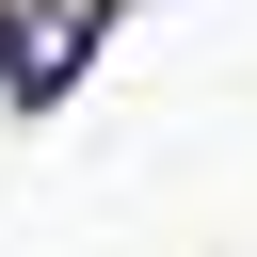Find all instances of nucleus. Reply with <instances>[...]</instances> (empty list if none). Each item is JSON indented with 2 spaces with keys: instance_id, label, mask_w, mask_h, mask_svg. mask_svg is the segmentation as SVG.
<instances>
[{
  "instance_id": "nucleus-1",
  "label": "nucleus",
  "mask_w": 257,
  "mask_h": 257,
  "mask_svg": "<svg viewBox=\"0 0 257 257\" xmlns=\"http://www.w3.org/2000/svg\"><path fill=\"white\" fill-rule=\"evenodd\" d=\"M96 64V0H0V80L16 96H64Z\"/></svg>"
}]
</instances>
